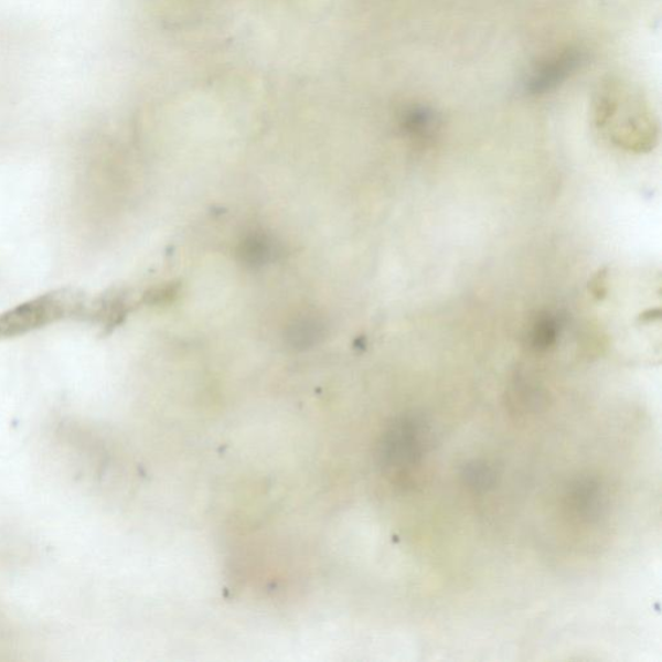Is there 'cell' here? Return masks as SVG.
Masks as SVG:
<instances>
[{
    "label": "cell",
    "instance_id": "6da1fadb",
    "mask_svg": "<svg viewBox=\"0 0 662 662\" xmlns=\"http://www.w3.org/2000/svg\"><path fill=\"white\" fill-rule=\"evenodd\" d=\"M597 122L620 146L650 149L656 129L641 94L628 83L609 81L601 86L597 100Z\"/></svg>",
    "mask_w": 662,
    "mask_h": 662
},
{
    "label": "cell",
    "instance_id": "7a4b0ae2",
    "mask_svg": "<svg viewBox=\"0 0 662 662\" xmlns=\"http://www.w3.org/2000/svg\"><path fill=\"white\" fill-rule=\"evenodd\" d=\"M87 308V297L77 289L46 292L0 314V341L26 335L66 319H86Z\"/></svg>",
    "mask_w": 662,
    "mask_h": 662
},
{
    "label": "cell",
    "instance_id": "3957f363",
    "mask_svg": "<svg viewBox=\"0 0 662 662\" xmlns=\"http://www.w3.org/2000/svg\"><path fill=\"white\" fill-rule=\"evenodd\" d=\"M584 60V52L578 49L569 47L556 52L534 67L525 83L526 89L534 95L552 92L578 71Z\"/></svg>",
    "mask_w": 662,
    "mask_h": 662
},
{
    "label": "cell",
    "instance_id": "277c9868",
    "mask_svg": "<svg viewBox=\"0 0 662 662\" xmlns=\"http://www.w3.org/2000/svg\"><path fill=\"white\" fill-rule=\"evenodd\" d=\"M239 255L247 266L257 267L266 265L273 258L274 243L267 236H250L241 245Z\"/></svg>",
    "mask_w": 662,
    "mask_h": 662
},
{
    "label": "cell",
    "instance_id": "5b68a950",
    "mask_svg": "<svg viewBox=\"0 0 662 662\" xmlns=\"http://www.w3.org/2000/svg\"><path fill=\"white\" fill-rule=\"evenodd\" d=\"M323 337V325L314 318L297 320L289 328V341L297 349H307L318 343Z\"/></svg>",
    "mask_w": 662,
    "mask_h": 662
},
{
    "label": "cell",
    "instance_id": "8992f818",
    "mask_svg": "<svg viewBox=\"0 0 662 662\" xmlns=\"http://www.w3.org/2000/svg\"><path fill=\"white\" fill-rule=\"evenodd\" d=\"M436 119L434 113L424 107L412 108L404 117V127L413 137L428 138L435 132Z\"/></svg>",
    "mask_w": 662,
    "mask_h": 662
}]
</instances>
